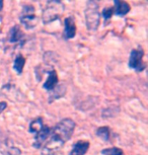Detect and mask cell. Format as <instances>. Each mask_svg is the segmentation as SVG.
Wrapping results in <instances>:
<instances>
[{
  "label": "cell",
  "mask_w": 148,
  "mask_h": 155,
  "mask_svg": "<svg viewBox=\"0 0 148 155\" xmlns=\"http://www.w3.org/2000/svg\"><path fill=\"white\" fill-rule=\"evenodd\" d=\"M75 123L71 119H64L55 126L53 130L51 131V136L65 143L73 135Z\"/></svg>",
  "instance_id": "obj_1"
},
{
  "label": "cell",
  "mask_w": 148,
  "mask_h": 155,
  "mask_svg": "<svg viewBox=\"0 0 148 155\" xmlns=\"http://www.w3.org/2000/svg\"><path fill=\"white\" fill-rule=\"evenodd\" d=\"M64 10L65 6L61 1H48L42 11L43 22L48 25L52 21L59 19L64 13Z\"/></svg>",
  "instance_id": "obj_2"
},
{
  "label": "cell",
  "mask_w": 148,
  "mask_h": 155,
  "mask_svg": "<svg viewBox=\"0 0 148 155\" xmlns=\"http://www.w3.org/2000/svg\"><path fill=\"white\" fill-rule=\"evenodd\" d=\"M85 14L86 28L88 31H97L100 22V13L98 10V4L95 1H88L86 3Z\"/></svg>",
  "instance_id": "obj_3"
},
{
  "label": "cell",
  "mask_w": 148,
  "mask_h": 155,
  "mask_svg": "<svg viewBox=\"0 0 148 155\" xmlns=\"http://www.w3.org/2000/svg\"><path fill=\"white\" fill-rule=\"evenodd\" d=\"M19 20L27 30H31L36 27L38 25V17L33 5H25L19 15Z\"/></svg>",
  "instance_id": "obj_4"
},
{
  "label": "cell",
  "mask_w": 148,
  "mask_h": 155,
  "mask_svg": "<svg viewBox=\"0 0 148 155\" xmlns=\"http://www.w3.org/2000/svg\"><path fill=\"white\" fill-rule=\"evenodd\" d=\"M143 56H144V51L143 49L138 48L134 49L131 51L130 54V60H129V66L131 68L135 69L136 71L141 72L145 69V64L143 62Z\"/></svg>",
  "instance_id": "obj_5"
},
{
  "label": "cell",
  "mask_w": 148,
  "mask_h": 155,
  "mask_svg": "<svg viewBox=\"0 0 148 155\" xmlns=\"http://www.w3.org/2000/svg\"><path fill=\"white\" fill-rule=\"evenodd\" d=\"M64 143L60 141L59 139L55 138V137L51 136V139L47 144L45 145V147L43 148V153L42 155H56L61 149H62Z\"/></svg>",
  "instance_id": "obj_6"
},
{
  "label": "cell",
  "mask_w": 148,
  "mask_h": 155,
  "mask_svg": "<svg viewBox=\"0 0 148 155\" xmlns=\"http://www.w3.org/2000/svg\"><path fill=\"white\" fill-rule=\"evenodd\" d=\"M51 129L48 127V126H44L41 130L36 134V137H35V142H34V147L36 148H40L42 147V145L46 142L49 137L51 136Z\"/></svg>",
  "instance_id": "obj_7"
},
{
  "label": "cell",
  "mask_w": 148,
  "mask_h": 155,
  "mask_svg": "<svg viewBox=\"0 0 148 155\" xmlns=\"http://www.w3.org/2000/svg\"><path fill=\"white\" fill-rule=\"evenodd\" d=\"M76 35V25H75V20L73 16H68L65 19V30L63 37L65 40H70L75 37Z\"/></svg>",
  "instance_id": "obj_8"
},
{
  "label": "cell",
  "mask_w": 148,
  "mask_h": 155,
  "mask_svg": "<svg viewBox=\"0 0 148 155\" xmlns=\"http://www.w3.org/2000/svg\"><path fill=\"white\" fill-rule=\"evenodd\" d=\"M0 152L2 155H20L21 151L15 146L9 145L8 141H4L0 144Z\"/></svg>",
  "instance_id": "obj_9"
},
{
  "label": "cell",
  "mask_w": 148,
  "mask_h": 155,
  "mask_svg": "<svg viewBox=\"0 0 148 155\" xmlns=\"http://www.w3.org/2000/svg\"><path fill=\"white\" fill-rule=\"evenodd\" d=\"M89 148V143L87 141H78L73 145V148L69 155H84Z\"/></svg>",
  "instance_id": "obj_10"
},
{
  "label": "cell",
  "mask_w": 148,
  "mask_h": 155,
  "mask_svg": "<svg viewBox=\"0 0 148 155\" xmlns=\"http://www.w3.org/2000/svg\"><path fill=\"white\" fill-rule=\"evenodd\" d=\"M24 39V34L18 25H14L10 28L8 34V42L9 43H18Z\"/></svg>",
  "instance_id": "obj_11"
},
{
  "label": "cell",
  "mask_w": 148,
  "mask_h": 155,
  "mask_svg": "<svg viewBox=\"0 0 148 155\" xmlns=\"http://www.w3.org/2000/svg\"><path fill=\"white\" fill-rule=\"evenodd\" d=\"M58 85V75L55 70H52L49 73V77L47 78V80L44 83V88L48 91H52L55 87Z\"/></svg>",
  "instance_id": "obj_12"
},
{
  "label": "cell",
  "mask_w": 148,
  "mask_h": 155,
  "mask_svg": "<svg viewBox=\"0 0 148 155\" xmlns=\"http://www.w3.org/2000/svg\"><path fill=\"white\" fill-rule=\"evenodd\" d=\"M130 11V5L126 1H119L115 0V9L114 13L117 15H126Z\"/></svg>",
  "instance_id": "obj_13"
},
{
  "label": "cell",
  "mask_w": 148,
  "mask_h": 155,
  "mask_svg": "<svg viewBox=\"0 0 148 155\" xmlns=\"http://www.w3.org/2000/svg\"><path fill=\"white\" fill-rule=\"evenodd\" d=\"M65 92H66L65 85H63V84L57 85L53 90H52V94L50 95V98H49V102H53L55 99L61 98L65 94Z\"/></svg>",
  "instance_id": "obj_14"
},
{
  "label": "cell",
  "mask_w": 148,
  "mask_h": 155,
  "mask_svg": "<svg viewBox=\"0 0 148 155\" xmlns=\"http://www.w3.org/2000/svg\"><path fill=\"white\" fill-rule=\"evenodd\" d=\"M43 127H44V124H43V118H41L40 117V118L35 119L34 121L31 122L30 132L34 133V134H37Z\"/></svg>",
  "instance_id": "obj_15"
},
{
  "label": "cell",
  "mask_w": 148,
  "mask_h": 155,
  "mask_svg": "<svg viewBox=\"0 0 148 155\" xmlns=\"http://www.w3.org/2000/svg\"><path fill=\"white\" fill-rule=\"evenodd\" d=\"M25 58L22 57L21 55H18L15 60H14V65H13V68L14 70L17 72V74H21L22 73V70H24V66H25Z\"/></svg>",
  "instance_id": "obj_16"
},
{
  "label": "cell",
  "mask_w": 148,
  "mask_h": 155,
  "mask_svg": "<svg viewBox=\"0 0 148 155\" xmlns=\"http://www.w3.org/2000/svg\"><path fill=\"white\" fill-rule=\"evenodd\" d=\"M97 135L104 140L108 141L110 139V128L109 127H100L97 130Z\"/></svg>",
  "instance_id": "obj_17"
},
{
  "label": "cell",
  "mask_w": 148,
  "mask_h": 155,
  "mask_svg": "<svg viewBox=\"0 0 148 155\" xmlns=\"http://www.w3.org/2000/svg\"><path fill=\"white\" fill-rule=\"evenodd\" d=\"M101 153L104 155H124V152L122 151L120 148H109V149H104L101 151Z\"/></svg>",
  "instance_id": "obj_18"
},
{
  "label": "cell",
  "mask_w": 148,
  "mask_h": 155,
  "mask_svg": "<svg viewBox=\"0 0 148 155\" xmlns=\"http://www.w3.org/2000/svg\"><path fill=\"white\" fill-rule=\"evenodd\" d=\"M101 14H103V16L104 18V21L107 22L112 17L113 14H114V8H113V7H106L103 10V13H101Z\"/></svg>",
  "instance_id": "obj_19"
},
{
  "label": "cell",
  "mask_w": 148,
  "mask_h": 155,
  "mask_svg": "<svg viewBox=\"0 0 148 155\" xmlns=\"http://www.w3.org/2000/svg\"><path fill=\"white\" fill-rule=\"evenodd\" d=\"M7 107V104L5 101H0V114Z\"/></svg>",
  "instance_id": "obj_20"
},
{
  "label": "cell",
  "mask_w": 148,
  "mask_h": 155,
  "mask_svg": "<svg viewBox=\"0 0 148 155\" xmlns=\"http://www.w3.org/2000/svg\"><path fill=\"white\" fill-rule=\"evenodd\" d=\"M2 8H3V1H1V0H0V11L2 10Z\"/></svg>",
  "instance_id": "obj_21"
},
{
  "label": "cell",
  "mask_w": 148,
  "mask_h": 155,
  "mask_svg": "<svg viewBox=\"0 0 148 155\" xmlns=\"http://www.w3.org/2000/svg\"><path fill=\"white\" fill-rule=\"evenodd\" d=\"M2 25V17H0V27H1Z\"/></svg>",
  "instance_id": "obj_22"
}]
</instances>
